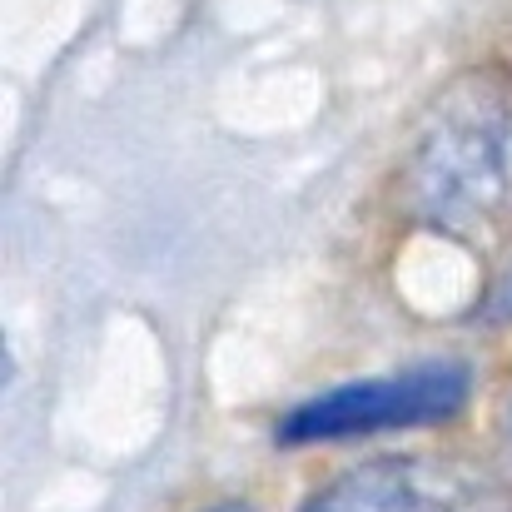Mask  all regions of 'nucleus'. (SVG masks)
<instances>
[{"label":"nucleus","mask_w":512,"mask_h":512,"mask_svg":"<svg viewBox=\"0 0 512 512\" xmlns=\"http://www.w3.org/2000/svg\"><path fill=\"white\" fill-rule=\"evenodd\" d=\"M304 512H512V493L458 463L383 458L334 478Z\"/></svg>","instance_id":"7ed1b4c3"},{"label":"nucleus","mask_w":512,"mask_h":512,"mask_svg":"<svg viewBox=\"0 0 512 512\" xmlns=\"http://www.w3.org/2000/svg\"><path fill=\"white\" fill-rule=\"evenodd\" d=\"M468 403V368L463 363H418L403 373L363 378L329 388L279 423V443L304 448V443H343V438H373V433H398V428H423L443 423Z\"/></svg>","instance_id":"f03ea898"},{"label":"nucleus","mask_w":512,"mask_h":512,"mask_svg":"<svg viewBox=\"0 0 512 512\" xmlns=\"http://www.w3.org/2000/svg\"><path fill=\"white\" fill-rule=\"evenodd\" d=\"M508 443H512V393H508Z\"/></svg>","instance_id":"39448f33"},{"label":"nucleus","mask_w":512,"mask_h":512,"mask_svg":"<svg viewBox=\"0 0 512 512\" xmlns=\"http://www.w3.org/2000/svg\"><path fill=\"white\" fill-rule=\"evenodd\" d=\"M493 319H512V274H508V284L498 289V299H493Z\"/></svg>","instance_id":"20e7f679"},{"label":"nucleus","mask_w":512,"mask_h":512,"mask_svg":"<svg viewBox=\"0 0 512 512\" xmlns=\"http://www.w3.org/2000/svg\"><path fill=\"white\" fill-rule=\"evenodd\" d=\"M408 204L448 234L512 219V80L468 75L443 95L408 160Z\"/></svg>","instance_id":"f257e3e1"},{"label":"nucleus","mask_w":512,"mask_h":512,"mask_svg":"<svg viewBox=\"0 0 512 512\" xmlns=\"http://www.w3.org/2000/svg\"><path fill=\"white\" fill-rule=\"evenodd\" d=\"M209 512H244V508H209Z\"/></svg>","instance_id":"423d86ee"}]
</instances>
